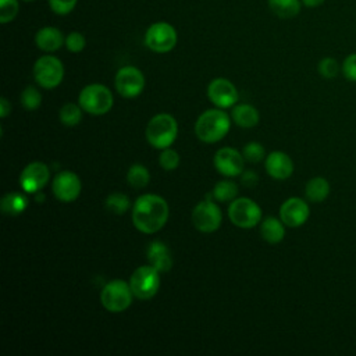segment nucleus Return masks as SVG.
<instances>
[{"mask_svg": "<svg viewBox=\"0 0 356 356\" xmlns=\"http://www.w3.org/2000/svg\"><path fill=\"white\" fill-rule=\"evenodd\" d=\"M170 216V207L164 197L154 193L139 196L132 207V222L143 234L160 231Z\"/></svg>", "mask_w": 356, "mask_h": 356, "instance_id": "nucleus-1", "label": "nucleus"}, {"mask_svg": "<svg viewBox=\"0 0 356 356\" xmlns=\"http://www.w3.org/2000/svg\"><path fill=\"white\" fill-rule=\"evenodd\" d=\"M229 128V115L221 108H210L197 117L195 124V134L202 142L214 143L221 140L228 134Z\"/></svg>", "mask_w": 356, "mask_h": 356, "instance_id": "nucleus-2", "label": "nucleus"}, {"mask_svg": "<svg viewBox=\"0 0 356 356\" xmlns=\"http://www.w3.org/2000/svg\"><path fill=\"white\" fill-rule=\"evenodd\" d=\"M146 139L156 149L170 147L178 136V122L167 113L157 114L150 118L146 125Z\"/></svg>", "mask_w": 356, "mask_h": 356, "instance_id": "nucleus-3", "label": "nucleus"}, {"mask_svg": "<svg viewBox=\"0 0 356 356\" xmlns=\"http://www.w3.org/2000/svg\"><path fill=\"white\" fill-rule=\"evenodd\" d=\"M78 102L82 110L92 115H103L108 113L114 104L111 90L102 83L86 85L81 90Z\"/></svg>", "mask_w": 356, "mask_h": 356, "instance_id": "nucleus-4", "label": "nucleus"}, {"mask_svg": "<svg viewBox=\"0 0 356 356\" xmlns=\"http://www.w3.org/2000/svg\"><path fill=\"white\" fill-rule=\"evenodd\" d=\"M132 291L128 282L122 280H113L107 282L100 292V302L103 307L111 313H121L132 303Z\"/></svg>", "mask_w": 356, "mask_h": 356, "instance_id": "nucleus-5", "label": "nucleus"}, {"mask_svg": "<svg viewBox=\"0 0 356 356\" xmlns=\"http://www.w3.org/2000/svg\"><path fill=\"white\" fill-rule=\"evenodd\" d=\"M129 286L135 298L147 300L152 299L160 288V271L153 266H140L129 277Z\"/></svg>", "mask_w": 356, "mask_h": 356, "instance_id": "nucleus-6", "label": "nucleus"}, {"mask_svg": "<svg viewBox=\"0 0 356 356\" xmlns=\"http://www.w3.org/2000/svg\"><path fill=\"white\" fill-rule=\"evenodd\" d=\"M178 42L175 28L164 21L152 24L145 32V44L154 53H168Z\"/></svg>", "mask_w": 356, "mask_h": 356, "instance_id": "nucleus-7", "label": "nucleus"}, {"mask_svg": "<svg viewBox=\"0 0 356 356\" xmlns=\"http://www.w3.org/2000/svg\"><path fill=\"white\" fill-rule=\"evenodd\" d=\"M33 78L39 86L53 89L64 78V65L56 56H42L33 64Z\"/></svg>", "mask_w": 356, "mask_h": 356, "instance_id": "nucleus-8", "label": "nucleus"}, {"mask_svg": "<svg viewBox=\"0 0 356 356\" xmlns=\"http://www.w3.org/2000/svg\"><path fill=\"white\" fill-rule=\"evenodd\" d=\"M228 217L239 228H253L261 221V209L250 197H235L229 203Z\"/></svg>", "mask_w": 356, "mask_h": 356, "instance_id": "nucleus-9", "label": "nucleus"}, {"mask_svg": "<svg viewBox=\"0 0 356 356\" xmlns=\"http://www.w3.org/2000/svg\"><path fill=\"white\" fill-rule=\"evenodd\" d=\"M114 83L118 95L125 99H132L143 92L146 81L143 72L139 68L134 65H125L117 71Z\"/></svg>", "mask_w": 356, "mask_h": 356, "instance_id": "nucleus-10", "label": "nucleus"}, {"mask_svg": "<svg viewBox=\"0 0 356 356\" xmlns=\"http://www.w3.org/2000/svg\"><path fill=\"white\" fill-rule=\"evenodd\" d=\"M222 221V214L217 203L211 200L199 202L192 210V222L195 228L200 232L210 234L220 228Z\"/></svg>", "mask_w": 356, "mask_h": 356, "instance_id": "nucleus-11", "label": "nucleus"}, {"mask_svg": "<svg viewBox=\"0 0 356 356\" xmlns=\"http://www.w3.org/2000/svg\"><path fill=\"white\" fill-rule=\"evenodd\" d=\"M54 196L63 203H71L81 195L82 184L79 177L72 171H60L51 184Z\"/></svg>", "mask_w": 356, "mask_h": 356, "instance_id": "nucleus-12", "label": "nucleus"}, {"mask_svg": "<svg viewBox=\"0 0 356 356\" xmlns=\"http://www.w3.org/2000/svg\"><path fill=\"white\" fill-rule=\"evenodd\" d=\"M50 178L49 167L42 161L29 163L19 175V186L25 193H36L47 184Z\"/></svg>", "mask_w": 356, "mask_h": 356, "instance_id": "nucleus-13", "label": "nucleus"}, {"mask_svg": "<svg viewBox=\"0 0 356 356\" xmlns=\"http://www.w3.org/2000/svg\"><path fill=\"white\" fill-rule=\"evenodd\" d=\"M207 97L218 108H228L238 102V90L229 79L216 78L207 86Z\"/></svg>", "mask_w": 356, "mask_h": 356, "instance_id": "nucleus-14", "label": "nucleus"}, {"mask_svg": "<svg viewBox=\"0 0 356 356\" xmlns=\"http://www.w3.org/2000/svg\"><path fill=\"white\" fill-rule=\"evenodd\" d=\"M216 170L224 177H236L243 172L245 157L236 149L221 147L216 152L213 159Z\"/></svg>", "mask_w": 356, "mask_h": 356, "instance_id": "nucleus-15", "label": "nucleus"}, {"mask_svg": "<svg viewBox=\"0 0 356 356\" xmlns=\"http://www.w3.org/2000/svg\"><path fill=\"white\" fill-rule=\"evenodd\" d=\"M310 216V209L306 200L292 196L288 197L280 207V218L286 227L298 228L303 225Z\"/></svg>", "mask_w": 356, "mask_h": 356, "instance_id": "nucleus-16", "label": "nucleus"}, {"mask_svg": "<svg viewBox=\"0 0 356 356\" xmlns=\"http://www.w3.org/2000/svg\"><path fill=\"white\" fill-rule=\"evenodd\" d=\"M264 167L267 174L271 178L280 179V181L289 178L293 172L292 159L285 152H280V150L268 153L264 161Z\"/></svg>", "mask_w": 356, "mask_h": 356, "instance_id": "nucleus-17", "label": "nucleus"}, {"mask_svg": "<svg viewBox=\"0 0 356 356\" xmlns=\"http://www.w3.org/2000/svg\"><path fill=\"white\" fill-rule=\"evenodd\" d=\"M146 256L149 264L160 273H167L172 267V257L170 249L161 241H153L146 249Z\"/></svg>", "mask_w": 356, "mask_h": 356, "instance_id": "nucleus-18", "label": "nucleus"}, {"mask_svg": "<svg viewBox=\"0 0 356 356\" xmlns=\"http://www.w3.org/2000/svg\"><path fill=\"white\" fill-rule=\"evenodd\" d=\"M65 42L63 32L56 26H43L35 35L36 46L46 53H53L58 50Z\"/></svg>", "mask_w": 356, "mask_h": 356, "instance_id": "nucleus-19", "label": "nucleus"}, {"mask_svg": "<svg viewBox=\"0 0 356 356\" xmlns=\"http://www.w3.org/2000/svg\"><path fill=\"white\" fill-rule=\"evenodd\" d=\"M231 117H232L234 122L238 127H242V128L256 127L259 124V120H260L257 108L253 107L252 104H246V103L235 104L232 107Z\"/></svg>", "mask_w": 356, "mask_h": 356, "instance_id": "nucleus-20", "label": "nucleus"}, {"mask_svg": "<svg viewBox=\"0 0 356 356\" xmlns=\"http://www.w3.org/2000/svg\"><path fill=\"white\" fill-rule=\"evenodd\" d=\"M260 234L266 242L271 245L280 243L285 236V224L281 218L267 217L260 224Z\"/></svg>", "mask_w": 356, "mask_h": 356, "instance_id": "nucleus-21", "label": "nucleus"}, {"mask_svg": "<svg viewBox=\"0 0 356 356\" xmlns=\"http://www.w3.org/2000/svg\"><path fill=\"white\" fill-rule=\"evenodd\" d=\"M330 182L324 177H313L305 186L306 199L312 203H321L330 195Z\"/></svg>", "mask_w": 356, "mask_h": 356, "instance_id": "nucleus-22", "label": "nucleus"}, {"mask_svg": "<svg viewBox=\"0 0 356 356\" xmlns=\"http://www.w3.org/2000/svg\"><path fill=\"white\" fill-rule=\"evenodd\" d=\"M0 207L6 216L22 214L28 207V197L19 192H8L3 196Z\"/></svg>", "mask_w": 356, "mask_h": 356, "instance_id": "nucleus-23", "label": "nucleus"}, {"mask_svg": "<svg viewBox=\"0 0 356 356\" xmlns=\"http://www.w3.org/2000/svg\"><path fill=\"white\" fill-rule=\"evenodd\" d=\"M271 13L280 18H293L300 13L302 0H267Z\"/></svg>", "mask_w": 356, "mask_h": 356, "instance_id": "nucleus-24", "label": "nucleus"}, {"mask_svg": "<svg viewBox=\"0 0 356 356\" xmlns=\"http://www.w3.org/2000/svg\"><path fill=\"white\" fill-rule=\"evenodd\" d=\"M127 181L132 188L142 189L149 184L150 172L142 164H132L127 172Z\"/></svg>", "mask_w": 356, "mask_h": 356, "instance_id": "nucleus-25", "label": "nucleus"}, {"mask_svg": "<svg viewBox=\"0 0 356 356\" xmlns=\"http://www.w3.org/2000/svg\"><path fill=\"white\" fill-rule=\"evenodd\" d=\"M238 195V185L231 179H221L213 188V197L218 202L234 200Z\"/></svg>", "mask_w": 356, "mask_h": 356, "instance_id": "nucleus-26", "label": "nucleus"}, {"mask_svg": "<svg viewBox=\"0 0 356 356\" xmlns=\"http://www.w3.org/2000/svg\"><path fill=\"white\" fill-rule=\"evenodd\" d=\"M106 207L108 211L121 216L129 210L131 200L125 193L114 192L106 197Z\"/></svg>", "mask_w": 356, "mask_h": 356, "instance_id": "nucleus-27", "label": "nucleus"}, {"mask_svg": "<svg viewBox=\"0 0 356 356\" xmlns=\"http://www.w3.org/2000/svg\"><path fill=\"white\" fill-rule=\"evenodd\" d=\"M82 107L75 103H67L60 108V121L67 127H75L82 120Z\"/></svg>", "mask_w": 356, "mask_h": 356, "instance_id": "nucleus-28", "label": "nucleus"}, {"mask_svg": "<svg viewBox=\"0 0 356 356\" xmlns=\"http://www.w3.org/2000/svg\"><path fill=\"white\" fill-rule=\"evenodd\" d=\"M318 74L325 79H334L341 72V64L334 57H324L317 64Z\"/></svg>", "mask_w": 356, "mask_h": 356, "instance_id": "nucleus-29", "label": "nucleus"}, {"mask_svg": "<svg viewBox=\"0 0 356 356\" xmlns=\"http://www.w3.org/2000/svg\"><path fill=\"white\" fill-rule=\"evenodd\" d=\"M21 104L26 110H36L42 104V95L35 86H26L21 93Z\"/></svg>", "mask_w": 356, "mask_h": 356, "instance_id": "nucleus-30", "label": "nucleus"}, {"mask_svg": "<svg viewBox=\"0 0 356 356\" xmlns=\"http://www.w3.org/2000/svg\"><path fill=\"white\" fill-rule=\"evenodd\" d=\"M19 11L18 0H0V22L8 24L15 19Z\"/></svg>", "mask_w": 356, "mask_h": 356, "instance_id": "nucleus-31", "label": "nucleus"}, {"mask_svg": "<svg viewBox=\"0 0 356 356\" xmlns=\"http://www.w3.org/2000/svg\"><path fill=\"white\" fill-rule=\"evenodd\" d=\"M242 154L245 157V160L250 161V163H259L264 159L266 156V150L263 147L261 143L259 142H249L245 145Z\"/></svg>", "mask_w": 356, "mask_h": 356, "instance_id": "nucleus-32", "label": "nucleus"}, {"mask_svg": "<svg viewBox=\"0 0 356 356\" xmlns=\"http://www.w3.org/2000/svg\"><path fill=\"white\" fill-rule=\"evenodd\" d=\"M159 163L163 170L172 171L179 165V154L174 149H170V147L163 149V152L159 157Z\"/></svg>", "mask_w": 356, "mask_h": 356, "instance_id": "nucleus-33", "label": "nucleus"}, {"mask_svg": "<svg viewBox=\"0 0 356 356\" xmlns=\"http://www.w3.org/2000/svg\"><path fill=\"white\" fill-rule=\"evenodd\" d=\"M64 44L71 53H81L86 46V39L81 32L74 31L65 36Z\"/></svg>", "mask_w": 356, "mask_h": 356, "instance_id": "nucleus-34", "label": "nucleus"}, {"mask_svg": "<svg viewBox=\"0 0 356 356\" xmlns=\"http://www.w3.org/2000/svg\"><path fill=\"white\" fill-rule=\"evenodd\" d=\"M341 72L348 81L356 82V53H350L343 58L341 64Z\"/></svg>", "mask_w": 356, "mask_h": 356, "instance_id": "nucleus-35", "label": "nucleus"}, {"mask_svg": "<svg viewBox=\"0 0 356 356\" xmlns=\"http://www.w3.org/2000/svg\"><path fill=\"white\" fill-rule=\"evenodd\" d=\"M76 3L78 0H49L50 10L58 15L70 14L75 8Z\"/></svg>", "mask_w": 356, "mask_h": 356, "instance_id": "nucleus-36", "label": "nucleus"}, {"mask_svg": "<svg viewBox=\"0 0 356 356\" xmlns=\"http://www.w3.org/2000/svg\"><path fill=\"white\" fill-rule=\"evenodd\" d=\"M259 181V177L256 172L253 171H245L242 172V184L246 185V186H253L256 185Z\"/></svg>", "mask_w": 356, "mask_h": 356, "instance_id": "nucleus-37", "label": "nucleus"}, {"mask_svg": "<svg viewBox=\"0 0 356 356\" xmlns=\"http://www.w3.org/2000/svg\"><path fill=\"white\" fill-rule=\"evenodd\" d=\"M11 113V104L6 97L0 99V117L6 118Z\"/></svg>", "mask_w": 356, "mask_h": 356, "instance_id": "nucleus-38", "label": "nucleus"}, {"mask_svg": "<svg viewBox=\"0 0 356 356\" xmlns=\"http://www.w3.org/2000/svg\"><path fill=\"white\" fill-rule=\"evenodd\" d=\"M324 1L325 0H302V4L309 8H316V7H320Z\"/></svg>", "mask_w": 356, "mask_h": 356, "instance_id": "nucleus-39", "label": "nucleus"}, {"mask_svg": "<svg viewBox=\"0 0 356 356\" xmlns=\"http://www.w3.org/2000/svg\"><path fill=\"white\" fill-rule=\"evenodd\" d=\"M22 1H32V0H22Z\"/></svg>", "mask_w": 356, "mask_h": 356, "instance_id": "nucleus-40", "label": "nucleus"}]
</instances>
